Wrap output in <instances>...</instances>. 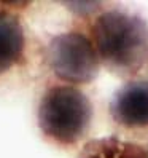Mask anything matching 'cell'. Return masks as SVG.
<instances>
[{
    "label": "cell",
    "instance_id": "7",
    "mask_svg": "<svg viewBox=\"0 0 148 158\" xmlns=\"http://www.w3.org/2000/svg\"><path fill=\"white\" fill-rule=\"evenodd\" d=\"M67 6L72 11H75L78 15H91L94 11H102L104 5H100L99 2H67Z\"/></svg>",
    "mask_w": 148,
    "mask_h": 158
},
{
    "label": "cell",
    "instance_id": "8",
    "mask_svg": "<svg viewBox=\"0 0 148 158\" xmlns=\"http://www.w3.org/2000/svg\"><path fill=\"white\" fill-rule=\"evenodd\" d=\"M146 158H148V150H146Z\"/></svg>",
    "mask_w": 148,
    "mask_h": 158
},
{
    "label": "cell",
    "instance_id": "2",
    "mask_svg": "<svg viewBox=\"0 0 148 158\" xmlns=\"http://www.w3.org/2000/svg\"><path fill=\"white\" fill-rule=\"evenodd\" d=\"M42 134L61 147H75L92 123V104L80 88L53 85L43 93L37 112Z\"/></svg>",
    "mask_w": 148,
    "mask_h": 158
},
{
    "label": "cell",
    "instance_id": "1",
    "mask_svg": "<svg viewBox=\"0 0 148 158\" xmlns=\"http://www.w3.org/2000/svg\"><path fill=\"white\" fill-rule=\"evenodd\" d=\"M99 61L118 77H134L148 62V23L119 8L102 10L89 27Z\"/></svg>",
    "mask_w": 148,
    "mask_h": 158
},
{
    "label": "cell",
    "instance_id": "4",
    "mask_svg": "<svg viewBox=\"0 0 148 158\" xmlns=\"http://www.w3.org/2000/svg\"><path fill=\"white\" fill-rule=\"evenodd\" d=\"M112 122L119 128L129 131L148 129V81L129 80L119 86L108 104Z\"/></svg>",
    "mask_w": 148,
    "mask_h": 158
},
{
    "label": "cell",
    "instance_id": "6",
    "mask_svg": "<svg viewBox=\"0 0 148 158\" xmlns=\"http://www.w3.org/2000/svg\"><path fill=\"white\" fill-rule=\"evenodd\" d=\"M77 158H146V150L138 144L107 136L89 141Z\"/></svg>",
    "mask_w": 148,
    "mask_h": 158
},
{
    "label": "cell",
    "instance_id": "3",
    "mask_svg": "<svg viewBox=\"0 0 148 158\" xmlns=\"http://www.w3.org/2000/svg\"><path fill=\"white\" fill-rule=\"evenodd\" d=\"M46 61L54 75L72 86L91 83L100 64L89 35L78 31L54 35L46 48Z\"/></svg>",
    "mask_w": 148,
    "mask_h": 158
},
{
    "label": "cell",
    "instance_id": "5",
    "mask_svg": "<svg viewBox=\"0 0 148 158\" xmlns=\"http://www.w3.org/2000/svg\"><path fill=\"white\" fill-rule=\"evenodd\" d=\"M29 2H0V75L18 66L26 51V32L16 10Z\"/></svg>",
    "mask_w": 148,
    "mask_h": 158
}]
</instances>
